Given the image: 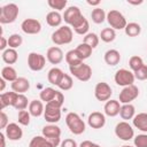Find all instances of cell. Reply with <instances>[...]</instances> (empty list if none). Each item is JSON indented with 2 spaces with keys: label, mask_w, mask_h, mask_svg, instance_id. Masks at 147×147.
<instances>
[{
  "label": "cell",
  "mask_w": 147,
  "mask_h": 147,
  "mask_svg": "<svg viewBox=\"0 0 147 147\" xmlns=\"http://www.w3.org/2000/svg\"><path fill=\"white\" fill-rule=\"evenodd\" d=\"M134 74V78L138 80H146L147 79V64H144L139 70H137Z\"/></svg>",
  "instance_id": "f6af8a7d"
},
{
  "label": "cell",
  "mask_w": 147,
  "mask_h": 147,
  "mask_svg": "<svg viewBox=\"0 0 147 147\" xmlns=\"http://www.w3.org/2000/svg\"><path fill=\"white\" fill-rule=\"evenodd\" d=\"M5 136L8 140L18 141L23 137V130L17 123H9L5 129Z\"/></svg>",
  "instance_id": "5bb4252c"
},
{
  "label": "cell",
  "mask_w": 147,
  "mask_h": 147,
  "mask_svg": "<svg viewBox=\"0 0 147 147\" xmlns=\"http://www.w3.org/2000/svg\"><path fill=\"white\" fill-rule=\"evenodd\" d=\"M61 108L62 106L49 101L45 106V111H44V118L46 122L49 124H55L61 119Z\"/></svg>",
  "instance_id": "277c9868"
},
{
  "label": "cell",
  "mask_w": 147,
  "mask_h": 147,
  "mask_svg": "<svg viewBox=\"0 0 147 147\" xmlns=\"http://www.w3.org/2000/svg\"><path fill=\"white\" fill-rule=\"evenodd\" d=\"M139 95V88L133 84V85H130V86H125L123 87V90L119 92V102L122 105H125V103H131L133 100H136Z\"/></svg>",
  "instance_id": "7c38bea8"
},
{
  "label": "cell",
  "mask_w": 147,
  "mask_h": 147,
  "mask_svg": "<svg viewBox=\"0 0 147 147\" xmlns=\"http://www.w3.org/2000/svg\"><path fill=\"white\" fill-rule=\"evenodd\" d=\"M18 14H20V9L16 3H7L0 8V23L1 24L14 23Z\"/></svg>",
  "instance_id": "3957f363"
},
{
  "label": "cell",
  "mask_w": 147,
  "mask_h": 147,
  "mask_svg": "<svg viewBox=\"0 0 147 147\" xmlns=\"http://www.w3.org/2000/svg\"><path fill=\"white\" fill-rule=\"evenodd\" d=\"M63 21V16L60 14V11L52 10L46 15V22L49 26L52 28H57L61 26V23Z\"/></svg>",
  "instance_id": "cb8c5ba5"
},
{
  "label": "cell",
  "mask_w": 147,
  "mask_h": 147,
  "mask_svg": "<svg viewBox=\"0 0 147 147\" xmlns=\"http://www.w3.org/2000/svg\"><path fill=\"white\" fill-rule=\"evenodd\" d=\"M41 136H44L47 139H54L61 137V129L55 124H48L45 125L41 130Z\"/></svg>",
  "instance_id": "ffe728a7"
},
{
  "label": "cell",
  "mask_w": 147,
  "mask_h": 147,
  "mask_svg": "<svg viewBox=\"0 0 147 147\" xmlns=\"http://www.w3.org/2000/svg\"><path fill=\"white\" fill-rule=\"evenodd\" d=\"M144 1L142 0H139V1H132V0H127V3L129 5H133V6H138V5H141Z\"/></svg>",
  "instance_id": "db71d44e"
},
{
  "label": "cell",
  "mask_w": 147,
  "mask_h": 147,
  "mask_svg": "<svg viewBox=\"0 0 147 147\" xmlns=\"http://www.w3.org/2000/svg\"><path fill=\"white\" fill-rule=\"evenodd\" d=\"M134 147H147V133H141L133 139Z\"/></svg>",
  "instance_id": "ee69618b"
},
{
  "label": "cell",
  "mask_w": 147,
  "mask_h": 147,
  "mask_svg": "<svg viewBox=\"0 0 147 147\" xmlns=\"http://www.w3.org/2000/svg\"><path fill=\"white\" fill-rule=\"evenodd\" d=\"M78 147H101V146L98 145V144H95V142H92L90 140H84V141H82L79 144Z\"/></svg>",
  "instance_id": "681fc988"
},
{
  "label": "cell",
  "mask_w": 147,
  "mask_h": 147,
  "mask_svg": "<svg viewBox=\"0 0 147 147\" xmlns=\"http://www.w3.org/2000/svg\"><path fill=\"white\" fill-rule=\"evenodd\" d=\"M103 110H105V115H107L109 117H115L121 111V102L118 100L110 99L105 103Z\"/></svg>",
  "instance_id": "e0dca14e"
},
{
  "label": "cell",
  "mask_w": 147,
  "mask_h": 147,
  "mask_svg": "<svg viewBox=\"0 0 147 147\" xmlns=\"http://www.w3.org/2000/svg\"><path fill=\"white\" fill-rule=\"evenodd\" d=\"M144 64L145 63H144L142 59L140 56H138V55H133L129 60V67H130V69H131L132 72H136L137 70H139Z\"/></svg>",
  "instance_id": "60d3db41"
},
{
  "label": "cell",
  "mask_w": 147,
  "mask_h": 147,
  "mask_svg": "<svg viewBox=\"0 0 147 147\" xmlns=\"http://www.w3.org/2000/svg\"><path fill=\"white\" fill-rule=\"evenodd\" d=\"M63 52L59 46H53L47 49L46 59L52 64H60L63 61Z\"/></svg>",
  "instance_id": "2e32d148"
},
{
  "label": "cell",
  "mask_w": 147,
  "mask_h": 147,
  "mask_svg": "<svg viewBox=\"0 0 147 147\" xmlns=\"http://www.w3.org/2000/svg\"><path fill=\"white\" fill-rule=\"evenodd\" d=\"M65 61L67 63L69 64V67H75V65H78L80 64L82 62H84L77 54V52L75 49H70L65 53Z\"/></svg>",
  "instance_id": "d6a6232c"
},
{
  "label": "cell",
  "mask_w": 147,
  "mask_h": 147,
  "mask_svg": "<svg viewBox=\"0 0 147 147\" xmlns=\"http://www.w3.org/2000/svg\"><path fill=\"white\" fill-rule=\"evenodd\" d=\"M1 57H2V61L6 64L10 65V64H14V63L17 62V60H18V53L14 48H7L6 51L2 52Z\"/></svg>",
  "instance_id": "484cf974"
},
{
  "label": "cell",
  "mask_w": 147,
  "mask_h": 147,
  "mask_svg": "<svg viewBox=\"0 0 147 147\" xmlns=\"http://www.w3.org/2000/svg\"><path fill=\"white\" fill-rule=\"evenodd\" d=\"M17 94L16 92L11 91V92H3L0 94V105H1V110H3L6 107H9V106H14L15 101H16V98H17Z\"/></svg>",
  "instance_id": "d6986e66"
},
{
  "label": "cell",
  "mask_w": 147,
  "mask_h": 147,
  "mask_svg": "<svg viewBox=\"0 0 147 147\" xmlns=\"http://www.w3.org/2000/svg\"><path fill=\"white\" fill-rule=\"evenodd\" d=\"M113 94V90L110 85L106 82H100L94 87V96L98 101H108Z\"/></svg>",
  "instance_id": "8fae6325"
},
{
  "label": "cell",
  "mask_w": 147,
  "mask_h": 147,
  "mask_svg": "<svg viewBox=\"0 0 147 147\" xmlns=\"http://www.w3.org/2000/svg\"><path fill=\"white\" fill-rule=\"evenodd\" d=\"M63 74H64V72H63L60 68L54 67V68H52V69L48 71V74H47V80H48L52 85H56V86H57V84H59L60 79L62 78Z\"/></svg>",
  "instance_id": "f1b7e54d"
},
{
  "label": "cell",
  "mask_w": 147,
  "mask_h": 147,
  "mask_svg": "<svg viewBox=\"0 0 147 147\" xmlns=\"http://www.w3.org/2000/svg\"><path fill=\"white\" fill-rule=\"evenodd\" d=\"M8 47V38H5L3 36H0V49L3 52L6 51Z\"/></svg>",
  "instance_id": "c3c4849f"
},
{
  "label": "cell",
  "mask_w": 147,
  "mask_h": 147,
  "mask_svg": "<svg viewBox=\"0 0 147 147\" xmlns=\"http://www.w3.org/2000/svg\"><path fill=\"white\" fill-rule=\"evenodd\" d=\"M72 38H74V31L69 25H61L51 36L52 41L56 46L70 44L72 41Z\"/></svg>",
  "instance_id": "6da1fadb"
},
{
  "label": "cell",
  "mask_w": 147,
  "mask_h": 147,
  "mask_svg": "<svg viewBox=\"0 0 147 147\" xmlns=\"http://www.w3.org/2000/svg\"><path fill=\"white\" fill-rule=\"evenodd\" d=\"M75 51L77 52L78 56L84 61V60L88 59V57L92 55V51H93V48H92L91 46H88V45L82 42V44H79V45L75 48Z\"/></svg>",
  "instance_id": "4dcf8cb0"
},
{
  "label": "cell",
  "mask_w": 147,
  "mask_h": 147,
  "mask_svg": "<svg viewBox=\"0 0 147 147\" xmlns=\"http://www.w3.org/2000/svg\"><path fill=\"white\" fill-rule=\"evenodd\" d=\"M44 111H45V106H44L41 100H32V101H30L29 113L31 114V116L40 117L41 115H44Z\"/></svg>",
  "instance_id": "603a6c76"
},
{
  "label": "cell",
  "mask_w": 147,
  "mask_h": 147,
  "mask_svg": "<svg viewBox=\"0 0 147 147\" xmlns=\"http://www.w3.org/2000/svg\"><path fill=\"white\" fill-rule=\"evenodd\" d=\"M65 124H67L69 131L72 134H76V136H79V134L84 133L85 129H86L85 122L82 119V117L77 113H74V111L67 114V116H65Z\"/></svg>",
  "instance_id": "7a4b0ae2"
},
{
  "label": "cell",
  "mask_w": 147,
  "mask_h": 147,
  "mask_svg": "<svg viewBox=\"0 0 147 147\" xmlns=\"http://www.w3.org/2000/svg\"><path fill=\"white\" fill-rule=\"evenodd\" d=\"M21 29L26 34H38L41 31V23L36 18H25L21 23Z\"/></svg>",
  "instance_id": "4fadbf2b"
},
{
  "label": "cell",
  "mask_w": 147,
  "mask_h": 147,
  "mask_svg": "<svg viewBox=\"0 0 147 147\" xmlns=\"http://www.w3.org/2000/svg\"><path fill=\"white\" fill-rule=\"evenodd\" d=\"M5 88H6V80H5L3 78H1V79H0V92L3 93Z\"/></svg>",
  "instance_id": "f907efd6"
},
{
  "label": "cell",
  "mask_w": 147,
  "mask_h": 147,
  "mask_svg": "<svg viewBox=\"0 0 147 147\" xmlns=\"http://www.w3.org/2000/svg\"><path fill=\"white\" fill-rule=\"evenodd\" d=\"M122 147H133V146H130V145H124V146H122Z\"/></svg>",
  "instance_id": "11a10c76"
},
{
  "label": "cell",
  "mask_w": 147,
  "mask_h": 147,
  "mask_svg": "<svg viewBox=\"0 0 147 147\" xmlns=\"http://www.w3.org/2000/svg\"><path fill=\"white\" fill-rule=\"evenodd\" d=\"M22 44H23V38H22L21 34H18V33H13V34H10V36L8 37V47H9V48L16 49V48H18Z\"/></svg>",
  "instance_id": "ab89813d"
},
{
  "label": "cell",
  "mask_w": 147,
  "mask_h": 147,
  "mask_svg": "<svg viewBox=\"0 0 147 147\" xmlns=\"http://www.w3.org/2000/svg\"><path fill=\"white\" fill-rule=\"evenodd\" d=\"M30 88V82L25 77H18L15 82L11 83V90L18 94H24Z\"/></svg>",
  "instance_id": "ac0fdd59"
},
{
  "label": "cell",
  "mask_w": 147,
  "mask_h": 147,
  "mask_svg": "<svg viewBox=\"0 0 147 147\" xmlns=\"http://www.w3.org/2000/svg\"><path fill=\"white\" fill-rule=\"evenodd\" d=\"M86 2H87L90 6H99V5L101 3V1H100V0H95V1H91V0H87Z\"/></svg>",
  "instance_id": "f5cc1de1"
},
{
  "label": "cell",
  "mask_w": 147,
  "mask_h": 147,
  "mask_svg": "<svg viewBox=\"0 0 147 147\" xmlns=\"http://www.w3.org/2000/svg\"><path fill=\"white\" fill-rule=\"evenodd\" d=\"M99 38L103 42H111L116 38V30H114L113 28H105L101 30Z\"/></svg>",
  "instance_id": "d590c367"
},
{
  "label": "cell",
  "mask_w": 147,
  "mask_h": 147,
  "mask_svg": "<svg viewBox=\"0 0 147 147\" xmlns=\"http://www.w3.org/2000/svg\"><path fill=\"white\" fill-rule=\"evenodd\" d=\"M124 32L129 37H138L141 32V26L137 22H130V23L126 24V26L124 29Z\"/></svg>",
  "instance_id": "1f68e13d"
},
{
  "label": "cell",
  "mask_w": 147,
  "mask_h": 147,
  "mask_svg": "<svg viewBox=\"0 0 147 147\" xmlns=\"http://www.w3.org/2000/svg\"><path fill=\"white\" fill-rule=\"evenodd\" d=\"M29 147H54L44 136H36L31 139Z\"/></svg>",
  "instance_id": "e575fe53"
},
{
  "label": "cell",
  "mask_w": 147,
  "mask_h": 147,
  "mask_svg": "<svg viewBox=\"0 0 147 147\" xmlns=\"http://www.w3.org/2000/svg\"><path fill=\"white\" fill-rule=\"evenodd\" d=\"M17 121L18 124L23 126H28L31 121V114L29 113V110H20L17 114Z\"/></svg>",
  "instance_id": "b9f144b4"
},
{
  "label": "cell",
  "mask_w": 147,
  "mask_h": 147,
  "mask_svg": "<svg viewBox=\"0 0 147 147\" xmlns=\"http://www.w3.org/2000/svg\"><path fill=\"white\" fill-rule=\"evenodd\" d=\"M56 92H57V90H54L53 87H45L44 90L40 91V94H39L40 100L47 103V102L52 101V100L55 98Z\"/></svg>",
  "instance_id": "8d00e7d4"
},
{
  "label": "cell",
  "mask_w": 147,
  "mask_h": 147,
  "mask_svg": "<svg viewBox=\"0 0 147 147\" xmlns=\"http://www.w3.org/2000/svg\"><path fill=\"white\" fill-rule=\"evenodd\" d=\"M1 78H3L6 82H10V83L15 82V80L18 78L16 69H15L14 67H11V65H6V67H3V68L1 69Z\"/></svg>",
  "instance_id": "83f0119b"
},
{
  "label": "cell",
  "mask_w": 147,
  "mask_h": 147,
  "mask_svg": "<svg viewBox=\"0 0 147 147\" xmlns=\"http://www.w3.org/2000/svg\"><path fill=\"white\" fill-rule=\"evenodd\" d=\"M99 40H100V38H99V36H98L96 33H94V32H88L87 34L84 36L83 42L86 44V45H88V46H91V47L94 49V48L99 45Z\"/></svg>",
  "instance_id": "74e56055"
},
{
  "label": "cell",
  "mask_w": 147,
  "mask_h": 147,
  "mask_svg": "<svg viewBox=\"0 0 147 147\" xmlns=\"http://www.w3.org/2000/svg\"><path fill=\"white\" fill-rule=\"evenodd\" d=\"M0 139H1V147H6V136L3 132L0 133Z\"/></svg>",
  "instance_id": "816d5d0a"
},
{
  "label": "cell",
  "mask_w": 147,
  "mask_h": 147,
  "mask_svg": "<svg viewBox=\"0 0 147 147\" xmlns=\"http://www.w3.org/2000/svg\"><path fill=\"white\" fill-rule=\"evenodd\" d=\"M62 16H63V21L67 23V25L74 26L84 15L82 14L79 7H77V6H69L68 8H65V10H64Z\"/></svg>",
  "instance_id": "30bf717a"
},
{
  "label": "cell",
  "mask_w": 147,
  "mask_h": 147,
  "mask_svg": "<svg viewBox=\"0 0 147 147\" xmlns=\"http://www.w3.org/2000/svg\"><path fill=\"white\" fill-rule=\"evenodd\" d=\"M60 146H61V147H78L76 140H74V139H71V138H67V139H64L63 141H61V145H60Z\"/></svg>",
  "instance_id": "7dc6e473"
},
{
  "label": "cell",
  "mask_w": 147,
  "mask_h": 147,
  "mask_svg": "<svg viewBox=\"0 0 147 147\" xmlns=\"http://www.w3.org/2000/svg\"><path fill=\"white\" fill-rule=\"evenodd\" d=\"M132 124L136 129L140 130L141 132L147 133V113L137 114L132 119Z\"/></svg>",
  "instance_id": "44dd1931"
},
{
  "label": "cell",
  "mask_w": 147,
  "mask_h": 147,
  "mask_svg": "<svg viewBox=\"0 0 147 147\" xmlns=\"http://www.w3.org/2000/svg\"><path fill=\"white\" fill-rule=\"evenodd\" d=\"M74 86V80H72V77L71 75L69 74H63L62 78L60 79L59 84H57V87L61 90V91H69L71 90Z\"/></svg>",
  "instance_id": "836d02e7"
},
{
  "label": "cell",
  "mask_w": 147,
  "mask_h": 147,
  "mask_svg": "<svg viewBox=\"0 0 147 147\" xmlns=\"http://www.w3.org/2000/svg\"><path fill=\"white\" fill-rule=\"evenodd\" d=\"M69 71L74 77H76L80 82H87L92 77V68L84 62L75 67H69Z\"/></svg>",
  "instance_id": "8992f818"
},
{
  "label": "cell",
  "mask_w": 147,
  "mask_h": 147,
  "mask_svg": "<svg viewBox=\"0 0 147 147\" xmlns=\"http://www.w3.org/2000/svg\"><path fill=\"white\" fill-rule=\"evenodd\" d=\"M115 136L123 141H129L134 138V130L132 125L129 124L126 121H122L118 122L115 126Z\"/></svg>",
  "instance_id": "52a82bcc"
},
{
  "label": "cell",
  "mask_w": 147,
  "mask_h": 147,
  "mask_svg": "<svg viewBox=\"0 0 147 147\" xmlns=\"http://www.w3.org/2000/svg\"><path fill=\"white\" fill-rule=\"evenodd\" d=\"M134 74L131 71V70H127V69H118L114 76V80L117 85L119 86H130V85H133L134 83Z\"/></svg>",
  "instance_id": "ba28073f"
},
{
  "label": "cell",
  "mask_w": 147,
  "mask_h": 147,
  "mask_svg": "<svg viewBox=\"0 0 147 147\" xmlns=\"http://www.w3.org/2000/svg\"><path fill=\"white\" fill-rule=\"evenodd\" d=\"M107 22L114 30H124L127 24L125 16L116 9H111L107 13Z\"/></svg>",
  "instance_id": "5b68a950"
},
{
  "label": "cell",
  "mask_w": 147,
  "mask_h": 147,
  "mask_svg": "<svg viewBox=\"0 0 147 147\" xmlns=\"http://www.w3.org/2000/svg\"><path fill=\"white\" fill-rule=\"evenodd\" d=\"M67 0H48L47 1V5L52 8V9H55L56 11H60L62 9L65 10V7H67Z\"/></svg>",
  "instance_id": "7bdbcfd3"
},
{
  "label": "cell",
  "mask_w": 147,
  "mask_h": 147,
  "mask_svg": "<svg viewBox=\"0 0 147 147\" xmlns=\"http://www.w3.org/2000/svg\"><path fill=\"white\" fill-rule=\"evenodd\" d=\"M119 115L122 117V119L124 121H129V119H133V117L136 116V108L132 103H125L121 106V111Z\"/></svg>",
  "instance_id": "4316f807"
},
{
  "label": "cell",
  "mask_w": 147,
  "mask_h": 147,
  "mask_svg": "<svg viewBox=\"0 0 147 147\" xmlns=\"http://www.w3.org/2000/svg\"><path fill=\"white\" fill-rule=\"evenodd\" d=\"M103 60L108 65L115 67L121 61V54H119V52L117 49H114V48L113 49H108L103 55Z\"/></svg>",
  "instance_id": "7402d4cb"
},
{
  "label": "cell",
  "mask_w": 147,
  "mask_h": 147,
  "mask_svg": "<svg viewBox=\"0 0 147 147\" xmlns=\"http://www.w3.org/2000/svg\"><path fill=\"white\" fill-rule=\"evenodd\" d=\"M71 29L77 33V34H80V36H85L88 33V30H90V23L87 21V18L85 16H83L74 26H71Z\"/></svg>",
  "instance_id": "d4e9b609"
},
{
  "label": "cell",
  "mask_w": 147,
  "mask_h": 147,
  "mask_svg": "<svg viewBox=\"0 0 147 147\" xmlns=\"http://www.w3.org/2000/svg\"><path fill=\"white\" fill-rule=\"evenodd\" d=\"M8 124H9L8 116H7V114L3 110H1V113H0V129L1 130H5Z\"/></svg>",
  "instance_id": "bcb514c9"
},
{
  "label": "cell",
  "mask_w": 147,
  "mask_h": 147,
  "mask_svg": "<svg viewBox=\"0 0 147 147\" xmlns=\"http://www.w3.org/2000/svg\"><path fill=\"white\" fill-rule=\"evenodd\" d=\"M29 101H28V98L24 95V94H17V98H16V101L14 103V108L16 110H25L28 107H29Z\"/></svg>",
  "instance_id": "f35d334b"
},
{
  "label": "cell",
  "mask_w": 147,
  "mask_h": 147,
  "mask_svg": "<svg viewBox=\"0 0 147 147\" xmlns=\"http://www.w3.org/2000/svg\"><path fill=\"white\" fill-rule=\"evenodd\" d=\"M46 57L37 52H31L28 55V67L32 71H41L45 68Z\"/></svg>",
  "instance_id": "9c48e42d"
},
{
  "label": "cell",
  "mask_w": 147,
  "mask_h": 147,
  "mask_svg": "<svg viewBox=\"0 0 147 147\" xmlns=\"http://www.w3.org/2000/svg\"><path fill=\"white\" fill-rule=\"evenodd\" d=\"M91 18L95 24H101L107 20V14L106 11L100 8V7H95L92 11H91Z\"/></svg>",
  "instance_id": "f546056e"
},
{
  "label": "cell",
  "mask_w": 147,
  "mask_h": 147,
  "mask_svg": "<svg viewBox=\"0 0 147 147\" xmlns=\"http://www.w3.org/2000/svg\"><path fill=\"white\" fill-rule=\"evenodd\" d=\"M87 124L92 129H102L106 124V115L100 111H92L87 117Z\"/></svg>",
  "instance_id": "9a60e30c"
}]
</instances>
